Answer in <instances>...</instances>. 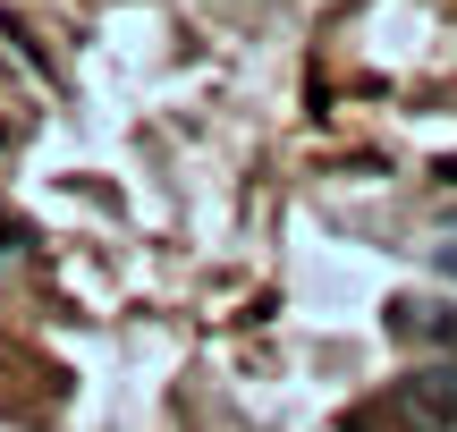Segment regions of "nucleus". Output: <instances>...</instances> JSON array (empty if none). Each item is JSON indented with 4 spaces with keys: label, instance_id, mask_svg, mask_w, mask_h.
I'll return each mask as SVG.
<instances>
[{
    "label": "nucleus",
    "instance_id": "obj_1",
    "mask_svg": "<svg viewBox=\"0 0 457 432\" xmlns=\"http://www.w3.org/2000/svg\"><path fill=\"white\" fill-rule=\"evenodd\" d=\"M390 339H407V348H449V356H457V314H449V305L398 297V305H390Z\"/></svg>",
    "mask_w": 457,
    "mask_h": 432
},
{
    "label": "nucleus",
    "instance_id": "obj_2",
    "mask_svg": "<svg viewBox=\"0 0 457 432\" xmlns=\"http://www.w3.org/2000/svg\"><path fill=\"white\" fill-rule=\"evenodd\" d=\"M398 399H407V416H415V424L457 432V373H415V382L398 390Z\"/></svg>",
    "mask_w": 457,
    "mask_h": 432
},
{
    "label": "nucleus",
    "instance_id": "obj_3",
    "mask_svg": "<svg viewBox=\"0 0 457 432\" xmlns=\"http://www.w3.org/2000/svg\"><path fill=\"white\" fill-rule=\"evenodd\" d=\"M9 246H26V220H17L9 204H0V254H9Z\"/></svg>",
    "mask_w": 457,
    "mask_h": 432
},
{
    "label": "nucleus",
    "instance_id": "obj_4",
    "mask_svg": "<svg viewBox=\"0 0 457 432\" xmlns=\"http://www.w3.org/2000/svg\"><path fill=\"white\" fill-rule=\"evenodd\" d=\"M441 280H457V246H441Z\"/></svg>",
    "mask_w": 457,
    "mask_h": 432
},
{
    "label": "nucleus",
    "instance_id": "obj_5",
    "mask_svg": "<svg viewBox=\"0 0 457 432\" xmlns=\"http://www.w3.org/2000/svg\"><path fill=\"white\" fill-rule=\"evenodd\" d=\"M432 179H449V187H457V162H441V170H432Z\"/></svg>",
    "mask_w": 457,
    "mask_h": 432
}]
</instances>
